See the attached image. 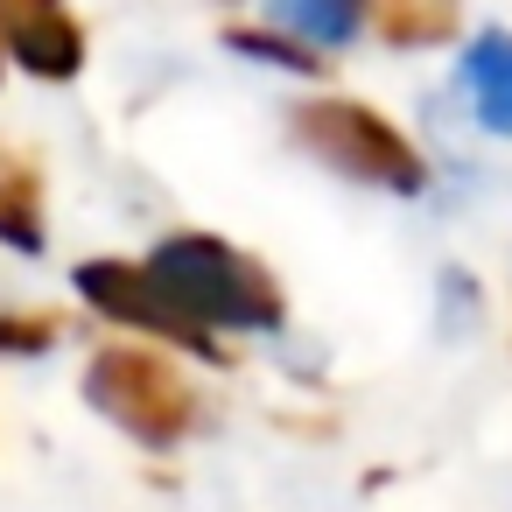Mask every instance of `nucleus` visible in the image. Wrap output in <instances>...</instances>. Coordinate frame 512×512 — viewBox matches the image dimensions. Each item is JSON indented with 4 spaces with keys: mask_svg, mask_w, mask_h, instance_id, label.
<instances>
[{
    "mask_svg": "<svg viewBox=\"0 0 512 512\" xmlns=\"http://www.w3.org/2000/svg\"><path fill=\"white\" fill-rule=\"evenodd\" d=\"M372 22L393 50H428L456 36V0H372Z\"/></svg>",
    "mask_w": 512,
    "mask_h": 512,
    "instance_id": "nucleus-7",
    "label": "nucleus"
},
{
    "mask_svg": "<svg viewBox=\"0 0 512 512\" xmlns=\"http://www.w3.org/2000/svg\"><path fill=\"white\" fill-rule=\"evenodd\" d=\"M85 393H92V407H99L113 428H127V435L148 442V449L183 442L190 421H197V386H190L162 351L106 344V351L92 358V372H85Z\"/></svg>",
    "mask_w": 512,
    "mask_h": 512,
    "instance_id": "nucleus-2",
    "label": "nucleus"
},
{
    "mask_svg": "<svg viewBox=\"0 0 512 512\" xmlns=\"http://www.w3.org/2000/svg\"><path fill=\"white\" fill-rule=\"evenodd\" d=\"M78 295H85L99 316L127 323V330H155V337H169V344H183V351H197V358H218L211 330L190 323V316L169 302V288L155 281V267H134V260H85V267H78Z\"/></svg>",
    "mask_w": 512,
    "mask_h": 512,
    "instance_id": "nucleus-4",
    "label": "nucleus"
},
{
    "mask_svg": "<svg viewBox=\"0 0 512 512\" xmlns=\"http://www.w3.org/2000/svg\"><path fill=\"white\" fill-rule=\"evenodd\" d=\"M57 316H0V344L8 351H43V344H57Z\"/></svg>",
    "mask_w": 512,
    "mask_h": 512,
    "instance_id": "nucleus-11",
    "label": "nucleus"
},
{
    "mask_svg": "<svg viewBox=\"0 0 512 512\" xmlns=\"http://www.w3.org/2000/svg\"><path fill=\"white\" fill-rule=\"evenodd\" d=\"M0 43L36 78H71L85 64V29L64 0H0Z\"/></svg>",
    "mask_w": 512,
    "mask_h": 512,
    "instance_id": "nucleus-5",
    "label": "nucleus"
},
{
    "mask_svg": "<svg viewBox=\"0 0 512 512\" xmlns=\"http://www.w3.org/2000/svg\"><path fill=\"white\" fill-rule=\"evenodd\" d=\"M232 50L267 57V64H288V71H316V50H295L288 36H267V29H232Z\"/></svg>",
    "mask_w": 512,
    "mask_h": 512,
    "instance_id": "nucleus-10",
    "label": "nucleus"
},
{
    "mask_svg": "<svg viewBox=\"0 0 512 512\" xmlns=\"http://www.w3.org/2000/svg\"><path fill=\"white\" fill-rule=\"evenodd\" d=\"M463 92L491 134H512V36L491 29L463 50Z\"/></svg>",
    "mask_w": 512,
    "mask_h": 512,
    "instance_id": "nucleus-6",
    "label": "nucleus"
},
{
    "mask_svg": "<svg viewBox=\"0 0 512 512\" xmlns=\"http://www.w3.org/2000/svg\"><path fill=\"white\" fill-rule=\"evenodd\" d=\"M155 281L169 288V302L204 323V330H274L281 323V288L274 274L225 246V239H204V232H183V239H162L155 246Z\"/></svg>",
    "mask_w": 512,
    "mask_h": 512,
    "instance_id": "nucleus-1",
    "label": "nucleus"
},
{
    "mask_svg": "<svg viewBox=\"0 0 512 512\" xmlns=\"http://www.w3.org/2000/svg\"><path fill=\"white\" fill-rule=\"evenodd\" d=\"M295 141L316 162H330L337 176H358L372 190H400L407 197V190L428 183L414 141L393 120H379L372 106H351V99H309V106H295Z\"/></svg>",
    "mask_w": 512,
    "mask_h": 512,
    "instance_id": "nucleus-3",
    "label": "nucleus"
},
{
    "mask_svg": "<svg viewBox=\"0 0 512 512\" xmlns=\"http://www.w3.org/2000/svg\"><path fill=\"white\" fill-rule=\"evenodd\" d=\"M0 239L22 253L43 246V176L15 155H0Z\"/></svg>",
    "mask_w": 512,
    "mask_h": 512,
    "instance_id": "nucleus-8",
    "label": "nucleus"
},
{
    "mask_svg": "<svg viewBox=\"0 0 512 512\" xmlns=\"http://www.w3.org/2000/svg\"><path fill=\"white\" fill-rule=\"evenodd\" d=\"M365 8H372V0H274V22H288L295 36H309V43L337 50V43H351V36H358Z\"/></svg>",
    "mask_w": 512,
    "mask_h": 512,
    "instance_id": "nucleus-9",
    "label": "nucleus"
}]
</instances>
